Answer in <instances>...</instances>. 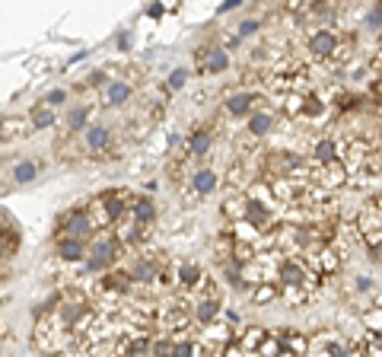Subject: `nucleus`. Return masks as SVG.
<instances>
[{
  "label": "nucleus",
  "mask_w": 382,
  "mask_h": 357,
  "mask_svg": "<svg viewBox=\"0 0 382 357\" xmlns=\"http://www.w3.org/2000/svg\"><path fill=\"white\" fill-rule=\"evenodd\" d=\"M125 259H127L125 242L115 236V230H105V233H99L89 242V255H86V261H83V271H86L89 278H102V274H108L112 268L125 265Z\"/></svg>",
  "instance_id": "nucleus-1"
},
{
  "label": "nucleus",
  "mask_w": 382,
  "mask_h": 357,
  "mask_svg": "<svg viewBox=\"0 0 382 357\" xmlns=\"http://www.w3.org/2000/svg\"><path fill=\"white\" fill-rule=\"evenodd\" d=\"M64 236H67V239H80V242H93L96 236H99V227L93 223L86 204H83V208H70L57 217L54 239H64Z\"/></svg>",
  "instance_id": "nucleus-2"
},
{
  "label": "nucleus",
  "mask_w": 382,
  "mask_h": 357,
  "mask_svg": "<svg viewBox=\"0 0 382 357\" xmlns=\"http://www.w3.org/2000/svg\"><path fill=\"white\" fill-rule=\"evenodd\" d=\"M341 42L344 38L331 26H318V29H309V35H306V51L318 64H335L337 51H341Z\"/></svg>",
  "instance_id": "nucleus-3"
},
{
  "label": "nucleus",
  "mask_w": 382,
  "mask_h": 357,
  "mask_svg": "<svg viewBox=\"0 0 382 357\" xmlns=\"http://www.w3.org/2000/svg\"><path fill=\"white\" fill-rule=\"evenodd\" d=\"M233 57H229L226 48H220L214 42H201L195 48V76H216V74H226Z\"/></svg>",
  "instance_id": "nucleus-4"
},
{
  "label": "nucleus",
  "mask_w": 382,
  "mask_h": 357,
  "mask_svg": "<svg viewBox=\"0 0 382 357\" xmlns=\"http://www.w3.org/2000/svg\"><path fill=\"white\" fill-rule=\"evenodd\" d=\"M214 144H216V131L210 121H201V125H195L185 134V153H188L191 159H204L214 150Z\"/></svg>",
  "instance_id": "nucleus-5"
},
{
  "label": "nucleus",
  "mask_w": 382,
  "mask_h": 357,
  "mask_svg": "<svg viewBox=\"0 0 382 357\" xmlns=\"http://www.w3.org/2000/svg\"><path fill=\"white\" fill-rule=\"evenodd\" d=\"M80 144L86 153H96L99 159H105V153L115 147V131L108 125H102V121H93L86 128V134L80 137Z\"/></svg>",
  "instance_id": "nucleus-6"
},
{
  "label": "nucleus",
  "mask_w": 382,
  "mask_h": 357,
  "mask_svg": "<svg viewBox=\"0 0 382 357\" xmlns=\"http://www.w3.org/2000/svg\"><path fill=\"white\" fill-rule=\"evenodd\" d=\"M347 140V137H344ZM344 140L335 137V134H322V137H312L309 144V159L318 166H328V163H337L344 153Z\"/></svg>",
  "instance_id": "nucleus-7"
},
{
  "label": "nucleus",
  "mask_w": 382,
  "mask_h": 357,
  "mask_svg": "<svg viewBox=\"0 0 382 357\" xmlns=\"http://www.w3.org/2000/svg\"><path fill=\"white\" fill-rule=\"evenodd\" d=\"M93 112H96V106H89V102H76V106H70L67 112L61 115L64 134H70V137H83L86 128L93 125Z\"/></svg>",
  "instance_id": "nucleus-8"
},
{
  "label": "nucleus",
  "mask_w": 382,
  "mask_h": 357,
  "mask_svg": "<svg viewBox=\"0 0 382 357\" xmlns=\"http://www.w3.org/2000/svg\"><path fill=\"white\" fill-rule=\"evenodd\" d=\"M271 332L280 338L284 351H290V354H296V357H309L312 335H306V332H299V329H290V325H280V329H271Z\"/></svg>",
  "instance_id": "nucleus-9"
},
{
  "label": "nucleus",
  "mask_w": 382,
  "mask_h": 357,
  "mask_svg": "<svg viewBox=\"0 0 382 357\" xmlns=\"http://www.w3.org/2000/svg\"><path fill=\"white\" fill-rule=\"evenodd\" d=\"M89 255V242H80V239H54V259L61 265H83Z\"/></svg>",
  "instance_id": "nucleus-10"
},
{
  "label": "nucleus",
  "mask_w": 382,
  "mask_h": 357,
  "mask_svg": "<svg viewBox=\"0 0 382 357\" xmlns=\"http://www.w3.org/2000/svg\"><path fill=\"white\" fill-rule=\"evenodd\" d=\"M191 191H195L197 198H207V195H214L216 188H223V176L214 169V166H201V169H195L191 172Z\"/></svg>",
  "instance_id": "nucleus-11"
},
{
  "label": "nucleus",
  "mask_w": 382,
  "mask_h": 357,
  "mask_svg": "<svg viewBox=\"0 0 382 357\" xmlns=\"http://www.w3.org/2000/svg\"><path fill=\"white\" fill-rule=\"evenodd\" d=\"M131 217L144 230H153V223L159 220V208H156V201H153V195L137 191V198H134V204H131Z\"/></svg>",
  "instance_id": "nucleus-12"
},
{
  "label": "nucleus",
  "mask_w": 382,
  "mask_h": 357,
  "mask_svg": "<svg viewBox=\"0 0 382 357\" xmlns=\"http://www.w3.org/2000/svg\"><path fill=\"white\" fill-rule=\"evenodd\" d=\"M4 230H0V255H4V265L19 252V242H23V233H19L16 220H10V210H4Z\"/></svg>",
  "instance_id": "nucleus-13"
},
{
  "label": "nucleus",
  "mask_w": 382,
  "mask_h": 357,
  "mask_svg": "<svg viewBox=\"0 0 382 357\" xmlns=\"http://www.w3.org/2000/svg\"><path fill=\"white\" fill-rule=\"evenodd\" d=\"M245 208H248V195L245 191H229L226 198H223V208H220V217L223 223H239L245 220Z\"/></svg>",
  "instance_id": "nucleus-14"
},
{
  "label": "nucleus",
  "mask_w": 382,
  "mask_h": 357,
  "mask_svg": "<svg viewBox=\"0 0 382 357\" xmlns=\"http://www.w3.org/2000/svg\"><path fill=\"white\" fill-rule=\"evenodd\" d=\"M131 99H134V83L115 76V80L108 83V89H105V106L108 108H121V106H127Z\"/></svg>",
  "instance_id": "nucleus-15"
},
{
  "label": "nucleus",
  "mask_w": 382,
  "mask_h": 357,
  "mask_svg": "<svg viewBox=\"0 0 382 357\" xmlns=\"http://www.w3.org/2000/svg\"><path fill=\"white\" fill-rule=\"evenodd\" d=\"M271 335V329H265V325H242L239 329V344L245 348V354H258V348L265 344V338Z\"/></svg>",
  "instance_id": "nucleus-16"
},
{
  "label": "nucleus",
  "mask_w": 382,
  "mask_h": 357,
  "mask_svg": "<svg viewBox=\"0 0 382 357\" xmlns=\"http://www.w3.org/2000/svg\"><path fill=\"white\" fill-rule=\"evenodd\" d=\"M274 112H255V115H248L245 118V131H248V137H267V134L274 131Z\"/></svg>",
  "instance_id": "nucleus-17"
},
{
  "label": "nucleus",
  "mask_w": 382,
  "mask_h": 357,
  "mask_svg": "<svg viewBox=\"0 0 382 357\" xmlns=\"http://www.w3.org/2000/svg\"><path fill=\"white\" fill-rule=\"evenodd\" d=\"M29 118H32V128L35 131H48V128H54L57 121H61V115H57V108H48V106H32L29 108Z\"/></svg>",
  "instance_id": "nucleus-18"
},
{
  "label": "nucleus",
  "mask_w": 382,
  "mask_h": 357,
  "mask_svg": "<svg viewBox=\"0 0 382 357\" xmlns=\"http://www.w3.org/2000/svg\"><path fill=\"white\" fill-rule=\"evenodd\" d=\"M38 172H42V163H35V159H16L13 163V185H29L38 178Z\"/></svg>",
  "instance_id": "nucleus-19"
},
{
  "label": "nucleus",
  "mask_w": 382,
  "mask_h": 357,
  "mask_svg": "<svg viewBox=\"0 0 382 357\" xmlns=\"http://www.w3.org/2000/svg\"><path fill=\"white\" fill-rule=\"evenodd\" d=\"M328 106H331V102L325 99V96L318 93V89H316V93H306V108H303V121H318V118H322L325 112H328Z\"/></svg>",
  "instance_id": "nucleus-20"
},
{
  "label": "nucleus",
  "mask_w": 382,
  "mask_h": 357,
  "mask_svg": "<svg viewBox=\"0 0 382 357\" xmlns=\"http://www.w3.org/2000/svg\"><path fill=\"white\" fill-rule=\"evenodd\" d=\"M32 131H35V128H32L29 115H23V118H10V115H6V118H4V140H10V137H29Z\"/></svg>",
  "instance_id": "nucleus-21"
},
{
  "label": "nucleus",
  "mask_w": 382,
  "mask_h": 357,
  "mask_svg": "<svg viewBox=\"0 0 382 357\" xmlns=\"http://www.w3.org/2000/svg\"><path fill=\"white\" fill-rule=\"evenodd\" d=\"M248 300H252L255 306H267V303H274V300H280V287L277 284H258L248 290Z\"/></svg>",
  "instance_id": "nucleus-22"
},
{
  "label": "nucleus",
  "mask_w": 382,
  "mask_h": 357,
  "mask_svg": "<svg viewBox=\"0 0 382 357\" xmlns=\"http://www.w3.org/2000/svg\"><path fill=\"white\" fill-rule=\"evenodd\" d=\"M360 319H363V329L369 335H382V306H366L360 310Z\"/></svg>",
  "instance_id": "nucleus-23"
},
{
  "label": "nucleus",
  "mask_w": 382,
  "mask_h": 357,
  "mask_svg": "<svg viewBox=\"0 0 382 357\" xmlns=\"http://www.w3.org/2000/svg\"><path fill=\"white\" fill-rule=\"evenodd\" d=\"M284 115L286 118H303V108H306V93H290L284 96Z\"/></svg>",
  "instance_id": "nucleus-24"
},
{
  "label": "nucleus",
  "mask_w": 382,
  "mask_h": 357,
  "mask_svg": "<svg viewBox=\"0 0 382 357\" xmlns=\"http://www.w3.org/2000/svg\"><path fill=\"white\" fill-rule=\"evenodd\" d=\"M191 74H195V70L175 67L169 76H166V89H169V93H178V89H185V86H188V80H191Z\"/></svg>",
  "instance_id": "nucleus-25"
},
{
  "label": "nucleus",
  "mask_w": 382,
  "mask_h": 357,
  "mask_svg": "<svg viewBox=\"0 0 382 357\" xmlns=\"http://www.w3.org/2000/svg\"><path fill=\"white\" fill-rule=\"evenodd\" d=\"M258 29H261V19H258V16H245V19H239V23H236V32H239V38L258 35Z\"/></svg>",
  "instance_id": "nucleus-26"
},
{
  "label": "nucleus",
  "mask_w": 382,
  "mask_h": 357,
  "mask_svg": "<svg viewBox=\"0 0 382 357\" xmlns=\"http://www.w3.org/2000/svg\"><path fill=\"white\" fill-rule=\"evenodd\" d=\"M280 354H284V344H280V338L271 332V335L265 338V344L258 348V357H280Z\"/></svg>",
  "instance_id": "nucleus-27"
},
{
  "label": "nucleus",
  "mask_w": 382,
  "mask_h": 357,
  "mask_svg": "<svg viewBox=\"0 0 382 357\" xmlns=\"http://www.w3.org/2000/svg\"><path fill=\"white\" fill-rule=\"evenodd\" d=\"M363 176H366V178L382 176V147H373V153H369V159H366V169H363Z\"/></svg>",
  "instance_id": "nucleus-28"
},
{
  "label": "nucleus",
  "mask_w": 382,
  "mask_h": 357,
  "mask_svg": "<svg viewBox=\"0 0 382 357\" xmlns=\"http://www.w3.org/2000/svg\"><path fill=\"white\" fill-rule=\"evenodd\" d=\"M67 89L64 86H57V89H48V93H45V99H42V106H48V108H57V106H64V102H67Z\"/></svg>",
  "instance_id": "nucleus-29"
},
{
  "label": "nucleus",
  "mask_w": 382,
  "mask_h": 357,
  "mask_svg": "<svg viewBox=\"0 0 382 357\" xmlns=\"http://www.w3.org/2000/svg\"><path fill=\"white\" fill-rule=\"evenodd\" d=\"M115 48H118V55H131V48H134V32H131V29H121L118 35H115Z\"/></svg>",
  "instance_id": "nucleus-30"
},
{
  "label": "nucleus",
  "mask_w": 382,
  "mask_h": 357,
  "mask_svg": "<svg viewBox=\"0 0 382 357\" xmlns=\"http://www.w3.org/2000/svg\"><path fill=\"white\" fill-rule=\"evenodd\" d=\"M220 357H248V354H245V348L239 344V338H233L229 344H223L220 348Z\"/></svg>",
  "instance_id": "nucleus-31"
},
{
  "label": "nucleus",
  "mask_w": 382,
  "mask_h": 357,
  "mask_svg": "<svg viewBox=\"0 0 382 357\" xmlns=\"http://www.w3.org/2000/svg\"><path fill=\"white\" fill-rule=\"evenodd\" d=\"M373 278H366V274H360V278H354V290L357 293H373Z\"/></svg>",
  "instance_id": "nucleus-32"
},
{
  "label": "nucleus",
  "mask_w": 382,
  "mask_h": 357,
  "mask_svg": "<svg viewBox=\"0 0 382 357\" xmlns=\"http://www.w3.org/2000/svg\"><path fill=\"white\" fill-rule=\"evenodd\" d=\"M144 13H146V19H163L169 13V4H150Z\"/></svg>",
  "instance_id": "nucleus-33"
},
{
  "label": "nucleus",
  "mask_w": 382,
  "mask_h": 357,
  "mask_svg": "<svg viewBox=\"0 0 382 357\" xmlns=\"http://www.w3.org/2000/svg\"><path fill=\"white\" fill-rule=\"evenodd\" d=\"M242 6V0H223L220 6H216V16H223V13H233V10H239Z\"/></svg>",
  "instance_id": "nucleus-34"
},
{
  "label": "nucleus",
  "mask_w": 382,
  "mask_h": 357,
  "mask_svg": "<svg viewBox=\"0 0 382 357\" xmlns=\"http://www.w3.org/2000/svg\"><path fill=\"white\" fill-rule=\"evenodd\" d=\"M86 55H89V51H76V55H74V57H70V61H67V67H70V64H80V61H83V57H86Z\"/></svg>",
  "instance_id": "nucleus-35"
}]
</instances>
